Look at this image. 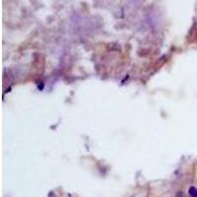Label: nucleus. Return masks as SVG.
<instances>
[{
	"label": "nucleus",
	"instance_id": "obj_1",
	"mask_svg": "<svg viewBox=\"0 0 197 197\" xmlns=\"http://www.w3.org/2000/svg\"><path fill=\"white\" fill-rule=\"evenodd\" d=\"M189 195L192 197H197V188L190 187L189 188Z\"/></svg>",
	"mask_w": 197,
	"mask_h": 197
}]
</instances>
